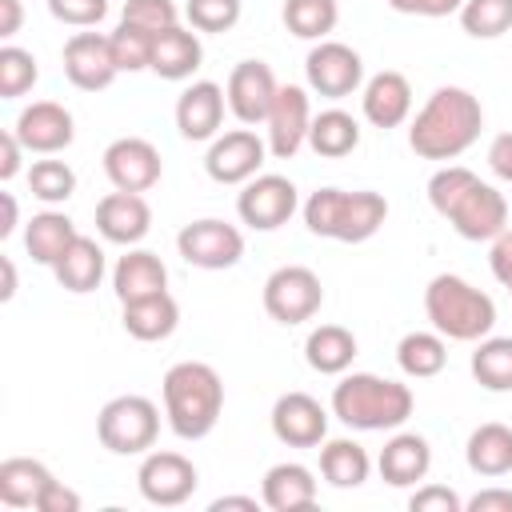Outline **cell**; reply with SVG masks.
Masks as SVG:
<instances>
[{
	"label": "cell",
	"mask_w": 512,
	"mask_h": 512,
	"mask_svg": "<svg viewBox=\"0 0 512 512\" xmlns=\"http://www.w3.org/2000/svg\"><path fill=\"white\" fill-rule=\"evenodd\" d=\"M52 276H56V284H60L64 292H76V296L100 288V280H104V248H100L92 236L80 232V236L60 252V260L52 264Z\"/></svg>",
	"instance_id": "83f0119b"
},
{
	"label": "cell",
	"mask_w": 512,
	"mask_h": 512,
	"mask_svg": "<svg viewBox=\"0 0 512 512\" xmlns=\"http://www.w3.org/2000/svg\"><path fill=\"white\" fill-rule=\"evenodd\" d=\"M388 220V200L372 188H316L304 200V224L312 236L340 240V244H364L372 240Z\"/></svg>",
	"instance_id": "5b68a950"
},
{
	"label": "cell",
	"mask_w": 512,
	"mask_h": 512,
	"mask_svg": "<svg viewBox=\"0 0 512 512\" xmlns=\"http://www.w3.org/2000/svg\"><path fill=\"white\" fill-rule=\"evenodd\" d=\"M488 168H492L504 184H512V132L492 136V144H488Z\"/></svg>",
	"instance_id": "681fc988"
},
{
	"label": "cell",
	"mask_w": 512,
	"mask_h": 512,
	"mask_svg": "<svg viewBox=\"0 0 512 512\" xmlns=\"http://www.w3.org/2000/svg\"><path fill=\"white\" fill-rule=\"evenodd\" d=\"M472 376L488 392H512V336H484L468 360Z\"/></svg>",
	"instance_id": "d590c367"
},
{
	"label": "cell",
	"mask_w": 512,
	"mask_h": 512,
	"mask_svg": "<svg viewBox=\"0 0 512 512\" xmlns=\"http://www.w3.org/2000/svg\"><path fill=\"white\" fill-rule=\"evenodd\" d=\"M224 108L228 96L216 80H192L180 96H176V128L184 140H216L220 124H224Z\"/></svg>",
	"instance_id": "ffe728a7"
},
{
	"label": "cell",
	"mask_w": 512,
	"mask_h": 512,
	"mask_svg": "<svg viewBox=\"0 0 512 512\" xmlns=\"http://www.w3.org/2000/svg\"><path fill=\"white\" fill-rule=\"evenodd\" d=\"M392 12L400 16H424V20H440V16H456L464 0H384Z\"/></svg>",
	"instance_id": "bcb514c9"
},
{
	"label": "cell",
	"mask_w": 512,
	"mask_h": 512,
	"mask_svg": "<svg viewBox=\"0 0 512 512\" xmlns=\"http://www.w3.org/2000/svg\"><path fill=\"white\" fill-rule=\"evenodd\" d=\"M272 436L288 448H320L328 440V412L308 392H284L272 404Z\"/></svg>",
	"instance_id": "e0dca14e"
},
{
	"label": "cell",
	"mask_w": 512,
	"mask_h": 512,
	"mask_svg": "<svg viewBox=\"0 0 512 512\" xmlns=\"http://www.w3.org/2000/svg\"><path fill=\"white\" fill-rule=\"evenodd\" d=\"M0 268H4V288H0V300L8 304V300L16 296V264H12L8 256H0Z\"/></svg>",
	"instance_id": "9f6ffc18"
},
{
	"label": "cell",
	"mask_w": 512,
	"mask_h": 512,
	"mask_svg": "<svg viewBox=\"0 0 512 512\" xmlns=\"http://www.w3.org/2000/svg\"><path fill=\"white\" fill-rule=\"evenodd\" d=\"M36 512H80V492H72L64 480H52L36 504Z\"/></svg>",
	"instance_id": "c3c4849f"
},
{
	"label": "cell",
	"mask_w": 512,
	"mask_h": 512,
	"mask_svg": "<svg viewBox=\"0 0 512 512\" xmlns=\"http://www.w3.org/2000/svg\"><path fill=\"white\" fill-rule=\"evenodd\" d=\"M300 208V192L288 176L280 172H260L248 184H240L236 196V216L240 224L256 228V232H276L280 224L292 220V212Z\"/></svg>",
	"instance_id": "30bf717a"
},
{
	"label": "cell",
	"mask_w": 512,
	"mask_h": 512,
	"mask_svg": "<svg viewBox=\"0 0 512 512\" xmlns=\"http://www.w3.org/2000/svg\"><path fill=\"white\" fill-rule=\"evenodd\" d=\"M104 176L120 192H148L164 176V160L152 140L144 136H120L104 148Z\"/></svg>",
	"instance_id": "5bb4252c"
},
{
	"label": "cell",
	"mask_w": 512,
	"mask_h": 512,
	"mask_svg": "<svg viewBox=\"0 0 512 512\" xmlns=\"http://www.w3.org/2000/svg\"><path fill=\"white\" fill-rule=\"evenodd\" d=\"M0 204H4V224H0V240H8L16 232V196L12 192H0Z\"/></svg>",
	"instance_id": "db71d44e"
},
{
	"label": "cell",
	"mask_w": 512,
	"mask_h": 512,
	"mask_svg": "<svg viewBox=\"0 0 512 512\" xmlns=\"http://www.w3.org/2000/svg\"><path fill=\"white\" fill-rule=\"evenodd\" d=\"M264 156H268V140H260L252 128H232L208 144L204 172L216 184H248L252 176H260Z\"/></svg>",
	"instance_id": "4fadbf2b"
},
{
	"label": "cell",
	"mask_w": 512,
	"mask_h": 512,
	"mask_svg": "<svg viewBox=\"0 0 512 512\" xmlns=\"http://www.w3.org/2000/svg\"><path fill=\"white\" fill-rule=\"evenodd\" d=\"M136 484H140V496L156 508H176L184 500L196 496L200 488V472L188 456L180 452H144L140 468H136Z\"/></svg>",
	"instance_id": "7c38bea8"
},
{
	"label": "cell",
	"mask_w": 512,
	"mask_h": 512,
	"mask_svg": "<svg viewBox=\"0 0 512 512\" xmlns=\"http://www.w3.org/2000/svg\"><path fill=\"white\" fill-rule=\"evenodd\" d=\"M480 128H484L480 100L468 88H460V84H444L412 116L408 148L420 160H456V156H464L476 144Z\"/></svg>",
	"instance_id": "7a4b0ae2"
},
{
	"label": "cell",
	"mask_w": 512,
	"mask_h": 512,
	"mask_svg": "<svg viewBox=\"0 0 512 512\" xmlns=\"http://www.w3.org/2000/svg\"><path fill=\"white\" fill-rule=\"evenodd\" d=\"M464 460L476 476L496 480L512 472V428L500 420H488L480 428H472L468 444H464Z\"/></svg>",
	"instance_id": "f1b7e54d"
},
{
	"label": "cell",
	"mask_w": 512,
	"mask_h": 512,
	"mask_svg": "<svg viewBox=\"0 0 512 512\" xmlns=\"http://www.w3.org/2000/svg\"><path fill=\"white\" fill-rule=\"evenodd\" d=\"M304 360L320 376H344L356 360V336L344 324H320L304 340Z\"/></svg>",
	"instance_id": "f546056e"
},
{
	"label": "cell",
	"mask_w": 512,
	"mask_h": 512,
	"mask_svg": "<svg viewBox=\"0 0 512 512\" xmlns=\"http://www.w3.org/2000/svg\"><path fill=\"white\" fill-rule=\"evenodd\" d=\"M12 132L20 136V144L36 156H56L76 140V120L64 104L56 100H32L28 108H20Z\"/></svg>",
	"instance_id": "ac0fdd59"
},
{
	"label": "cell",
	"mask_w": 512,
	"mask_h": 512,
	"mask_svg": "<svg viewBox=\"0 0 512 512\" xmlns=\"http://www.w3.org/2000/svg\"><path fill=\"white\" fill-rule=\"evenodd\" d=\"M184 16L196 32H228L240 20V0H188Z\"/></svg>",
	"instance_id": "b9f144b4"
},
{
	"label": "cell",
	"mask_w": 512,
	"mask_h": 512,
	"mask_svg": "<svg viewBox=\"0 0 512 512\" xmlns=\"http://www.w3.org/2000/svg\"><path fill=\"white\" fill-rule=\"evenodd\" d=\"M120 324L132 340H144V344H156V340H168L180 324V304L172 292H156V296H144V300H128L120 304Z\"/></svg>",
	"instance_id": "484cf974"
},
{
	"label": "cell",
	"mask_w": 512,
	"mask_h": 512,
	"mask_svg": "<svg viewBox=\"0 0 512 512\" xmlns=\"http://www.w3.org/2000/svg\"><path fill=\"white\" fill-rule=\"evenodd\" d=\"M176 252L192 268L224 272V268H236L240 264V256H244V232L236 224H228V220L204 216V220H192V224H184L176 232Z\"/></svg>",
	"instance_id": "9c48e42d"
},
{
	"label": "cell",
	"mask_w": 512,
	"mask_h": 512,
	"mask_svg": "<svg viewBox=\"0 0 512 512\" xmlns=\"http://www.w3.org/2000/svg\"><path fill=\"white\" fill-rule=\"evenodd\" d=\"M456 16L472 40H496L512 32V0H464Z\"/></svg>",
	"instance_id": "74e56055"
},
{
	"label": "cell",
	"mask_w": 512,
	"mask_h": 512,
	"mask_svg": "<svg viewBox=\"0 0 512 512\" xmlns=\"http://www.w3.org/2000/svg\"><path fill=\"white\" fill-rule=\"evenodd\" d=\"M152 228V208L144 200V192H108L100 204H96V232L108 240V244H120V248H136Z\"/></svg>",
	"instance_id": "44dd1931"
},
{
	"label": "cell",
	"mask_w": 512,
	"mask_h": 512,
	"mask_svg": "<svg viewBox=\"0 0 512 512\" xmlns=\"http://www.w3.org/2000/svg\"><path fill=\"white\" fill-rule=\"evenodd\" d=\"M28 188H32V196L44 200V204H64V200H72V192H76V172H72L64 160H36V164L28 168Z\"/></svg>",
	"instance_id": "ab89813d"
},
{
	"label": "cell",
	"mask_w": 512,
	"mask_h": 512,
	"mask_svg": "<svg viewBox=\"0 0 512 512\" xmlns=\"http://www.w3.org/2000/svg\"><path fill=\"white\" fill-rule=\"evenodd\" d=\"M120 20H132L148 32H164V28L180 24V8H176V0H124Z\"/></svg>",
	"instance_id": "7bdbcfd3"
},
{
	"label": "cell",
	"mask_w": 512,
	"mask_h": 512,
	"mask_svg": "<svg viewBox=\"0 0 512 512\" xmlns=\"http://www.w3.org/2000/svg\"><path fill=\"white\" fill-rule=\"evenodd\" d=\"M304 80L324 100H344L364 88V60L340 40H316L304 56Z\"/></svg>",
	"instance_id": "8fae6325"
},
{
	"label": "cell",
	"mask_w": 512,
	"mask_h": 512,
	"mask_svg": "<svg viewBox=\"0 0 512 512\" xmlns=\"http://www.w3.org/2000/svg\"><path fill=\"white\" fill-rule=\"evenodd\" d=\"M60 60H64V76L80 92H104L120 76V64L112 56V44L100 32H72L64 40Z\"/></svg>",
	"instance_id": "9a60e30c"
},
{
	"label": "cell",
	"mask_w": 512,
	"mask_h": 512,
	"mask_svg": "<svg viewBox=\"0 0 512 512\" xmlns=\"http://www.w3.org/2000/svg\"><path fill=\"white\" fill-rule=\"evenodd\" d=\"M260 504L272 508V512H300V508H312L316 504V476L312 468L296 464V460H284V464H272L264 472V484H260Z\"/></svg>",
	"instance_id": "d4e9b609"
},
{
	"label": "cell",
	"mask_w": 512,
	"mask_h": 512,
	"mask_svg": "<svg viewBox=\"0 0 512 512\" xmlns=\"http://www.w3.org/2000/svg\"><path fill=\"white\" fill-rule=\"evenodd\" d=\"M276 92H280V84H276V76H272V68L264 60H240L228 72V84H224L228 112L240 124H264Z\"/></svg>",
	"instance_id": "d6986e66"
},
{
	"label": "cell",
	"mask_w": 512,
	"mask_h": 512,
	"mask_svg": "<svg viewBox=\"0 0 512 512\" xmlns=\"http://www.w3.org/2000/svg\"><path fill=\"white\" fill-rule=\"evenodd\" d=\"M380 480L392 488H416L432 468V448L420 432H392L376 456Z\"/></svg>",
	"instance_id": "603a6c76"
},
{
	"label": "cell",
	"mask_w": 512,
	"mask_h": 512,
	"mask_svg": "<svg viewBox=\"0 0 512 512\" xmlns=\"http://www.w3.org/2000/svg\"><path fill=\"white\" fill-rule=\"evenodd\" d=\"M48 12L72 28H96L108 16V0H48Z\"/></svg>",
	"instance_id": "ee69618b"
},
{
	"label": "cell",
	"mask_w": 512,
	"mask_h": 512,
	"mask_svg": "<svg viewBox=\"0 0 512 512\" xmlns=\"http://www.w3.org/2000/svg\"><path fill=\"white\" fill-rule=\"evenodd\" d=\"M76 236H80V232H76L72 216L48 208V212H36V216L28 220V228H24V248H28V256H32L36 264H48V268H52V264L60 260V252H64Z\"/></svg>",
	"instance_id": "836d02e7"
},
{
	"label": "cell",
	"mask_w": 512,
	"mask_h": 512,
	"mask_svg": "<svg viewBox=\"0 0 512 512\" xmlns=\"http://www.w3.org/2000/svg\"><path fill=\"white\" fill-rule=\"evenodd\" d=\"M36 80H40L36 56H32L28 48L4 44V48H0V96H4V100H16V96H24Z\"/></svg>",
	"instance_id": "60d3db41"
},
{
	"label": "cell",
	"mask_w": 512,
	"mask_h": 512,
	"mask_svg": "<svg viewBox=\"0 0 512 512\" xmlns=\"http://www.w3.org/2000/svg\"><path fill=\"white\" fill-rule=\"evenodd\" d=\"M360 112L372 128H400L408 116H412V84L404 72L396 68H384L376 76L364 80L360 88Z\"/></svg>",
	"instance_id": "7402d4cb"
},
{
	"label": "cell",
	"mask_w": 512,
	"mask_h": 512,
	"mask_svg": "<svg viewBox=\"0 0 512 512\" xmlns=\"http://www.w3.org/2000/svg\"><path fill=\"white\" fill-rule=\"evenodd\" d=\"M468 512H512V488H480L472 500H464Z\"/></svg>",
	"instance_id": "816d5d0a"
},
{
	"label": "cell",
	"mask_w": 512,
	"mask_h": 512,
	"mask_svg": "<svg viewBox=\"0 0 512 512\" xmlns=\"http://www.w3.org/2000/svg\"><path fill=\"white\" fill-rule=\"evenodd\" d=\"M368 472H372V456L364 452V444H356L348 436L320 444V476L332 488H360L368 480Z\"/></svg>",
	"instance_id": "1f68e13d"
},
{
	"label": "cell",
	"mask_w": 512,
	"mask_h": 512,
	"mask_svg": "<svg viewBox=\"0 0 512 512\" xmlns=\"http://www.w3.org/2000/svg\"><path fill=\"white\" fill-rule=\"evenodd\" d=\"M52 480L56 476L48 472V464H40L32 456H8L0 464V500L8 508H36Z\"/></svg>",
	"instance_id": "4dcf8cb0"
},
{
	"label": "cell",
	"mask_w": 512,
	"mask_h": 512,
	"mask_svg": "<svg viewBox=\"0 0 512 512\" xmlns=\"http://www.w3.org/2000/svg\"><path fill=\"white\" fill-rule=\"evenodd\" d=\"M200 60H204V44H200V36H196L192 28H184V24L164 28V32L156 36V44H152V72H156L160 80H188V76L200 68Z\"/></svg>",
	"instance_id": "4316f807"
},
{
	"label": "cell",
	"mask_w": 512,
	"mask_h": 512,
	"mask_svg": "<svg viewBox=\"0 0 512 512\" xmlns=\"http://www.w3.org/2000/svg\"><path fill=\"white\" fill-rule=\"evenodd\" d=\"M20 20H24L20 0H0V36H4V40L20 32Z\"/></svg>",
	"instance_id": "f5cc1de1"
},
{
	"label": "cell",
	"mask_w": 512,
	"mask_h": 512,
	"mask_svg": "<svg viewBox=\"0 0 512 512\" xmlns=\"http://www.w3.org/2000/svg\"><path fill=\"white\" fill-rule=\"evenodd\" d=\"M28 148L20 144V136L8 128V132H0V180L8 184L16 172H20V156H24Z\"/></svg>",
	"instance_id": "f907efd6"
},
{
	"label": "cell",
	"mask_w": 512,
	"mask_h": 512,
	"mask_svg": "<svg viewBox=\"0 0 512 512\" xmlns=\"http://www.w3.org/2000/svg\"><path fill=\"white\" fill-rule=\"evenodd\" d=\"M320 304H324V284L304 264H284L264 280V312L284 328L312 320Z\"/></svg>",
	"instance_id": "ba28073f"
},
{
	"label": "cell",
	"mask_w": 512,
	"mask_h": 512,
	"mask_svg": "<svg viewBox=\"0 0 512 512\" xmlns=\"http://www.w3.org/2000/svg\"><path fill=\"white\" fill-rule=\"evenodd\" d=\"M488 264H492V276H496V280L508 288V296H512V228H504V232L492 240Z\"/></svg>",
	"instance_id": "7dc6e473"
},
{
	"label": "cell",
	"mask_w": 512,
	"mask_h": 512,
	"mask_svg": "<svg viewBox=\"0 0 512 512\" xmlns=\"http://www.w3.org/2000/svg\"><path fill=\"white\" fill-rule=\"evenodd\" d=\"M360 144V124L352 112L344 108H324L312 116V128H308V148L324 160H340L348 152H356Z\"/></svg>",
	"instance_id": "d6a6232c"
},
{
	"label": "cell",
	"mask_w": 512,
	"mask_h": 512,
	"mask_svg": "<svg viewBox=\"0 0 512 512\" xmlns=\"http://www.w3.org/2000/svg\"><path fill=\"white\" fill-rule=\"evenodd\" d=\"M112 292L120 304L128 300H144V296H156V292H168V268L156 252L148 248H128L116 268H112Z\"/></svg>",
	"instance_id": "cb8c5ba5"
},
{
	"label": "cell",
	"mask_w": 512,
	"mask_h": 512,
	"mask_svg": "<svg viewBox=\"0 0 512 512\" xmlns=\"http://www.w3.org/2000/svg\"><path fill=\"white\" fill-rule=\"evenodd\" d=\"M428 204L436 216L452 224L464 240H496L508 228V200L488 180H480L472 168L444 164L428 180Z\"/></svg>",
	"instance_id": "6da1fadb"
},
{
	"label": "cell",
	"mask_w": 512,
	"mask_h": 512,
	"mask_svg": "<svg viewBox=\"0 0 512 512\" xmlns=\"http://www.w3.org/2000/svg\"><path fill=\"white\" fill-rule=\"evenodd\" d=\"M412 408V388L376 372H344L332 388V416L356 432H396Z\"/></svg>",
	"instance_id": "277c9868"
},
{
	"label": "cell",
	"mask_w": 512,
	"mask_h": 512,
	"mask_svg": "<svg viewBox=\"0 0 512 512\" xmlns=\"http://www.w3.org/2000/svg\"><path fill=\"white\" fill-rule=\"evenodd\" d=\"M160 32H148L132 20H120L112 32H108V44H112V56L120 64V72H144L152 68V44H156Z\"/></svg>",
	"instance_id": "f35d334b"
},
{
	"label": "cell",
	"mask_w": 512,
	"mask_h": 512,
	"mask_svg": "<svg viewBox=\"0 0 512 512\" xmlns=\"http://www.w3.org/2000/svg\"><path fill=\"white\" fill-rule=\"evenodd\" d=\"M96 436L112 456H144L160 436V408L148 396H112L96 416Z\"/></svg>",
	"instance_id": "52a82bcc"
},
{
	"label": "cell",
	"mask_w": 512,
	"mask_h": 512,
	"mask_svg": "<svg viewBox=\"0 0 512 512\" xmlns=\"http://www.w3.org/2000/svg\"><path fill=\"white\" fill-rule=\"evenodd\" d=\"M224 508H244V512H256L260 504H256V496H220V500H212V512H224Z\"/></svg>",
	"instance_id": "11a10c76"
},
{
	"label": "cell",
	"mask_w": 512,
	"mask_h": 512,
	"mask_svg": "<svg viewBox=\"0 0 512 512\" xmlns=\"http://www.w3.org/2000/svg\"><path fill=\"white\" fill-rule=\"evenodd\" d=\"M412 512H464V500L444 488V484H416V492L408 496Z\"/></svg>",
	"instance_id": "f6af8a7d"
},
{
	"label": "cell",
	"mask_w": 512,
	"mask_h": 512,
	"mask_svg": "<svg viewBox=\"0 0 512 512\" xmlns=\"http://www.w3.org/2000/svg\"><path fill=\"white\" fill-rule=\"evenodd\" d=\"M424 316L444 340H464V344H476V340L492 336V328H496L492 296L480 292L476 284H468L456 272H440V276L428 280Z\"/></svg>",
	"instance_id": "8992f818"
},
{
	"label": "cell",
	"mask_w": 512,
	"mask_h": 512,
	"mask_svg": "<svg viewBox=\"0 0 512 512\" xmlns=\"http://www.w3.org/2000/svg\"><path fill=\"white\" fill-rule=\"evenodd\" d=\"M396 364H400V372L408 376V380H432V376H440L444 372V364H448V344H444V336L432 328V332H408V336H400V344H396Z\"/></svg>",
	"instance_id": "e575fe53"
},
{
	"label": "cell",
	"mask_w": 512,
	"mask_h": 512,
	"mask_svg": "<svg viewBox=\"0 0 512 512\" xmlns=\"http://www.w3.org/2000/svg\"><path fill=\"white\" fill-rule=\"evenodd\" d=\"M284 28L300 40H328V32L340 20V4L336 0H284L280 8Z\"/></svg>",
	"instance_id": "8d00e7d4"
},
{
	"label": "cell",
	"mask_w": 512,
	"mask_h": 512,
	"mask_svg": "<svg viewBox=\"0 0 512 512\" xmlns=\"http://www.w3.org/2000/svg\"><path fill=\"white\" fill-rule=\"evenodd\" d=\"M264 124H268V152L276 160H292L308 144V128H312L308 92L300 84H280V92H276Z\"/></svg>",
	"instance_id": "2e32d148"
},
{
	"label": "cell",
	"mask_w": 512,
	"mask_h": 512,
	"mask_svg": "<svg viewBox=\"0 0 512 512\" xmlns=\"http://www.w3.org/2000/svg\"><path fill=\"white\" fill-rule=\"evenodd\" d=\"M168 428L180 440H204L224 412V380L204 360H180L160 380Z\"/></svg>",
	"instance_id": "3957f363"
}]
</instances>
